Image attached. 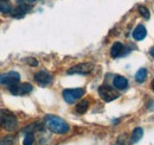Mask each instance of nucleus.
Returning a JSON list of instances; mask_svg holds the SVG:
<instances>
[{
    "mask_svg": "<svg viewBox=\"0 0 154 145\" xmlns=\"http://www.w3.org/2000/svg\"><path fill=\"white\" fill-rule=\"evenodd\" d=\"M45 125L51 132L57 133V134H65L70 130V126L68 125V123L57 115H50V114L46 115L45 117Z\"/></svg>",
    "mask_w": 154,
    "mask_h": 145,
    "instance_id": "nucleus-1",
    "label": "nucleus"
},
{
    "mask_svg": "<svg viewBox=\"0 0 154 145\" xmlns=\"http://www.w3.org/2000/svg\"><path fill=\"white\" fill-rule=\"evenodd\" d=\"M0 126L8 132H13L18 127V120L13 113L6 109L0 111Z\"/></svg>",
    "mask_w": 154,
    "mask_h": 145,
    "instance_id": "nucleus-2",
    "label": "nucleus"
},
{
    "mask_svg": "<svg viewBox=\"0 0 154 145\" xmlns=\"http://www.w3.org/2000/svg\"><path fill=\"white\" fill-rule=\"evenodd\" d=\"M20 75L17 72H8L0 74V85H6L8 87L19 83Z\"/></svg>",
    "mask_w": 154,
    "mask_h": 145,
    "instance_id": "nucleus-3",
    "label": "nucleus"
},
{
    "mask_svg": "<svg viewBox=\"0 0 154 145\" xmlns=\"http://www.w3.org/2000/svg\"><path fill=\"white\" fill-rule=\"evenodd\" d=\"M98 94L107 102L113 101V100L119 98V92L114 88H112V87H109V86H101L98 88Z\"/></svg>",
    "mask_w": 154,
    "mask_h": 145,
    "instance_id": "nucleus-4",
    "label": "nucleus"
},
{
    "mask_svg": "<svg viewBox=\"0 0 154 145\" xmlns=\"http://www.w3.org/2000/svg\"><path fill=\"white\" fill-rule=\"evenodd\" d=\"M83 88H74V89H65L63 91V98L68 104H74L76 100H78L83 94H84Z\"/></svg>",
    "mask_w": 154,
    "mask_h": 145,
    "instance_id": "nucleus-5",
    "label": "nucleus"
},
{
    "mask_svg": "<svg viewBox=\"0 0 154 145\" xmlns=\"http://www.w3.org/2000/svg\"><path fill=\"white\" fill-rule=\"evenodd\" d=\"M93 69H94V66L91 63H79V64L71 67L68 70V74H82V75H85V74H89V72H93Z\"/></svg>",
    "mask_w": 154,
    "mask_h": 145,
    "instance_id": "nucleus-6",
    "label": "nucleus"
},
{
    "mask_svg": "<svg viewBox=\"0 0 154 145\" xmlns=\"http://www.w3.org/2000/svg\"><path fill=\"white\" fill-rule=\"evenodd\" d=\"M8 91L13 95H25V94H29L32 91V86L30 83H21V85L17 83L14 86L8 87Z\"/></svg>",
    "mask_w": 154,
    "mask_h": 145,
    "instance_id": "nucleus-7",
    "label": "nucleus"
},
{
    "mask_svg": "<svg viewBox=\"0 0 154 145\" xmlns=\"http://www.w3.org/2000/svg\"><path fill=\"white\" fill-rule=\"evenodd\" d=\"M35 81L38 83L39 86L45 87V86H48V85L51 83L52 76H51L50 72H45V70H40V72L35 74Z\"/></svg>",
    "mask_w": 154,
    "mask_h": 145,
    "instance_id": "nucleus-8",
    "label": "nucleus"
},
{
    "mask_svg": "<svg viewBox=\"0 0 154 145\" xmlns=\"http://www.w3.org/2000/svg\"><path fill=\"white\" fill-rule=\"evenodd\" d=\"M113 83H114V87H115L116 89H120V91H125V89L128 87V81H127V79L123 77V76H120V75H117V76L114 77Z\"/></svg>",
    "mask_w": 154,
    "mask_h": 145,
    "instance_id": "nucleus-9",
    "label": "nucleus"
},
{
    "mask_svg": "<svg viewBox=\"0 0 154 145\" xmlns=\"http://www.w3.org/2000/svg\"><path fill=\"white\" fill-rule=\"evenodd\" d=\"M146 35H147V31H146V27L143 25H137L133 31V37L136 40H142L146 37Z\"/></svg>",
    "mask_w": 154,
    "mask_h": 145,
    "instance_id": "nucleus-10",
    "label": "nucleus"
},
{
    "mask_svg": "<svg viewBox=\"0 0 154 145\" xmlns=\"http://www.w3.org/2000/svg\"><path fill=\"white\" fill-rule=\"evenodd\" d=\"M122 51H123V45L120 42H115L113 44L112 49H110V55H112V57L116 58V57H119L120 55L122 54Z\"/></svg>",
    "mask_w": 154,
    "mask_h": 145,
    "instance_id": "nucleus-11",
    "label": "nucleus"
},
{
    "mask_svg": "<svg viewBox=\"0 0 154 145\" xmlns=\"http://www.w3.org/2000/svg\"><path fill=\"white\" fill-rule=\"evenodd\" d=\"M0 12L5 14L12 12V5L8 0H0Z\"/></svg>",
    "mask_w": 154,
    "mask_h": 145,
    "instance_id": "nucleus-12",
    "label": "nucleus"
},
{
    "mask_svg": "<svg viewBox=\"0 0 154 145\" xmlns=\"http://www.w3.org/2000/svg\"><path fill=\"white\" fill-rule=\"evenodd\" d=\"M142 134H143V130L141 128V127H136L134 131H133V133H132V136H131V142L134 144V143H137L141 138H142Z\"/></svg>",
    "mask_w": 154,
    "mask_h": 145,
    "instance_id": "nucleus-13",
    "label": "nucleus"
},
{
    "mask_svg": "<svg viewBox=\"0 0 154 145\" xmlns=\"http://www.w3.org/2000/svg\"><path fill=\"white\" fill-rule=\"evenodd\" d=\"M146 77H147V70L145 69V68H141V69H139L136 74H135V80H136V82H139V83H142L145 80H146Z\"/></svg>",
    "mask_w": 154,
    "mask_h": 145,
    "instance_id": "nucleus-14",
    "label": "nucleus"
},
{
    "mask_svg": "<svg viewBox=\"0 0 154 145\" xmlns=\"http://www.w3.org/2000/svg\"><path fill=\"white\" fill-rule=\"evenodd\" d=\"M27 10H29V6H26V5H19V6L13 11V16L17 17V18L23 17V16L27 12Z\"/></svg>",
    "mask_w": 154,
    "mask_h": 145,
    "instance_id": "nucleus-15",
    "label": "nucleus"
},
{
    "mask_svg": "<svg viewBox=\"0 0 154 145\" xmlns=\"http://www.w3.org/2000/svg\"><path fill=\"white\" fill-rule=\"evenodd\" d=\"M88 107H89V101L88 100H83V101H81L76 106V112L79 113V114H83V113L87 112Z\"/></svg>",
    "mask_w": 154,
    "mask_h": 145,
    "instance_id": "nucleus-16",
    "label": "nucleus"
},
{
    "mask_svg": "<svg viewBox=\"0 0 154 145\" xmlns=\"http://www.w3.org/2000/svg\"><path fill=\"white\" fill-rule=\"evenodd\" d=\"M14 143L13 136H6L4 138H0V145H12Z\"/></svg>",
    "mask_w": 154,
    "mask_h": 145,
    "instance_id": "nucleus-17",
    "label": "nucleus"
},
{
    "mask_svg": "<svg viewBox=\"0 0 154 145\" xmlns=\"http://www.w3.org/2000/svg\"><path fill=\"white\" fill-rule=\"evenodd\" d=\"M35 143V136L33 133H27L24 138V142H23V145H33Z\"/></svg>",
    "mask_w": 154,
    "mask_h": 145,
    "instance_id": "nucleus-18",
    "label": "nucleus"
},
{
    "mask_svg": "<svg viewBox=\"0 0 154 145\" xmlns=\"http://www.w3.org/2000/svg\"><path fill=\"white\" fill-rule=\"evenodd\" d=\"M137 10H139L140 14H141L143 18L149 19V11H148V8H147V7H145V6H139V7H137Z\"/></svg>",
    "mask_w": 154,
    "mask_h": 145,
    "instance_id": "nucleus-19",
    "label": "nucleus"
},
{
    "mask_svg": "<svg viewBox=\"0 0 154 145\" xmlns=\"http://www.w3.org/2000/svg\"><path fill=\"white\" fill-rule=\"evenodd\" d=\"M27 62H29L31 66H33V67H36V66L38 64V62H37L35 58H27Z\"/></svg>",
    "mask_w": 154,
    "mask_h": 145,
    "instance_id": "nucleus-20",
    "label": "nucleus"
},
{
    "mask_svg": "<svg viewBox=\"0 0 154 145\" xmlns=\"http://www.w3.org/2000/svg\"><path fill=\"white\" fill-rule=\"evenodd\" d=\"M149 54H151V56H152V57H154V47L151 49V50H149Z\"/></svg>",
    "mask_w": 154,
    "mask_h": 145,
    "instance_id": "nucleus-21",
    "label": "nucleus"
},
{
    "mask_svg": "<svg viewBox=\"0 0 154 145\" xmlns=\"http://www.w3.org/2000/svg\"><path fill=\"white\" fill-rule=\"evenodd\" d=\"M115 145H125V143H120V142H117Z\"/></svg>",
    "mask_w": 154,
    "mask_h": 145,
    "instance_id": "nucleus-22",
    "label": "nucleus"
},
{
    "mask_svg": "<svg viewBox=\"0 0 154 145\" xmlns=\"http://www.w3.org/2000/svg\"><path fill=\"white\" fill-rule=\"evenodd\" d=\"M152 89H153V92H154V80L152 81Z\"/></svg>",
    "mask_w": 154,
    "mask_h": 145,
    "instance_id": "nucleus-23",
    "label": "nucleus"
},
{
    "mask_svg": "<svg viewBox=\"0 0 154 145\" xmlns=\"http://www.w3.org/2000/svg\"><path fill=\"white\" fill-rule=\"evenodd\" d=\"M17 1H19V2H21V1H23V0H17Z\"/></svg>",
    "mask_w": 154,
    "mask_h": 145,
    "instance_id": "nucleus-24",
    "label": "nucleus"
},
{
    "mask_svg": "<svg viewBox=\"0 0 154 145\" xmlns=\"http://www.w3.org/2000/svg\"><path fill=\"white\" fill-rule=\"evenodd\" d=\"M30 1H36V0H30Z\"/></svg>",
    "mask_w": 154,
    "mask_h": 145,
    "instance_id": "nucleus-25",
    "label": "nucleus"
}]
</instances>
